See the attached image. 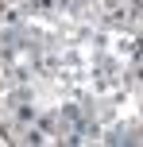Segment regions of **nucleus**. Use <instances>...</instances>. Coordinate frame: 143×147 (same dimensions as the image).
I'll return each instance as SVG.
<instances>
[{
    "instance_id": "1",
    "label": "nucleus",
    "mask_w": 143,
    "mask_h": 147,
    "mask_svg": "<svg viewBox=\"0 0 143 147\" xmlns=\"http://www.w3.org/2000/svg\"><path fill=\"white\" fill-rule=\"evenodd\" d=\"M58 0H31V12H54Z\"/></svg>"
}]
</instances>
